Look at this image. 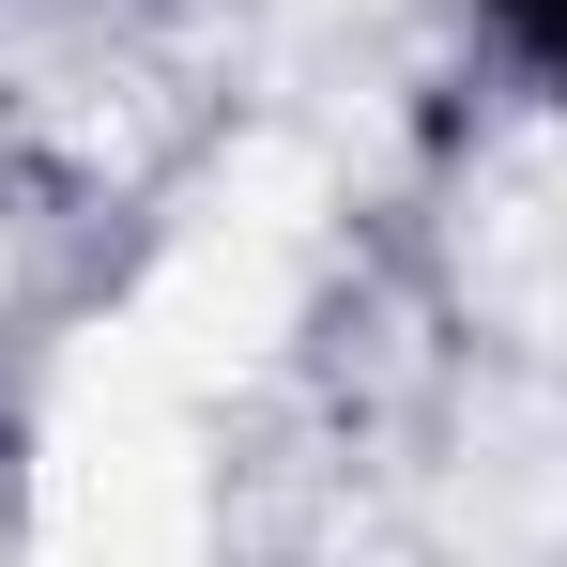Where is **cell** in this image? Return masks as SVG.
<instances>
[{
    "instance_id": "1",
    "label": "cell",
    "mask_w": 567,
    "mask_h": 567,
    "mask_svg": "<svg viewBox=\"0 0 567 567\" xmlns=\"http://www.w3.org/2000/svg\"><path fill=\"white\" fill-rule=\"evenodd\" d=\"M47 567H199V475L154 353H107V383L47 430Z\"/></svg>"
}]
</instances>
